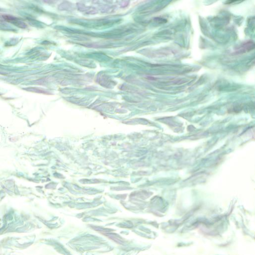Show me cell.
Here are the masks:
<instances>
[{
  "label": "cell",
  "instance_id": "obj_1",
  "mask_svg": "<svg viewBox=\"0 0 255 255\" xmlns=\"http://www.w3.org/2000/svg\"><path fill=\"white\" fill-rule=\"evenodd\" d=\"M3 18L7 21L13 23L14 24H15L16 25H20V27L21 28H25V24L21 23V21H18V20H17V18H15V17H13L11 16H8V15H6V16H3Z\"/></svg>",
  "mask_w": 255,
  "mask_h": 255
},
{
  "label": "cell",
  "instance_id": "obj_2",
  "mask_svg": "<svg viewBox=\"0 0 255 255\" xmlns=\"http://www.w3.org/2000/svg\"><path fill=\"white\" fill-rule=\"evenodd\" d=\"M254 44L252 43H248L243 45V47L240 48L238 51H237V53H242L244 51H250L252 48H254Z\"/></svg>",
  "mask_w": 255,
  "mask_h": 255
},
{
  "label": "cell",
  "instance_id": "obj_3",
  "mask_svg": "<svg viewBox=\"0 0 255 255\" xmlns=\"http://www.w3.org/2000/svg\"><path fill=\"white\" fill-rule=\"evenodd\" d=\"M147 79H149V80H155V78L153 77H152V76H148V77H147Z\"/></svg>",
  "mask_w": 255,
  "mask_h": 255
}]
</instances>
